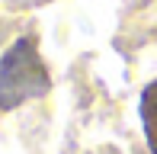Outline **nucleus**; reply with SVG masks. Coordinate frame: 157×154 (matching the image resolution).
Returning a JSON list of instances; mask_svg holds the SVG:
<instances>
[{"mask_svg":"<svg viewBox=\"0 0 157 154\" xmlns=\"http://www.w3.org/2000/svg\"><path fill=\"white\" fill-rule=\"evenodd\" d=\"M48 90V74L39 58L32 36L13 42V48L0 58V109H13L26 100H39Z\"/></svg>","mask_w":157,"mask_h":154,"instance_id":"nucleus-1","label":"nucleus"},{"mask_svg":"<svg viewBox=\"0 0 157 154\" xmlns=\"http://www.w3.org/2000/svg\"><path fill=\"white\" fill-rule=\"evenodd\" d=\"M141 129H144V141L151 154H157V80H151L141 93Z\"/></svg>","mask_w":157,"mask_h":154,"instance_id":"nucleus-2","label":"nucleus"}]
</instances>
